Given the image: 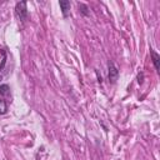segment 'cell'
<instances>
[{"instance_id":"obj_1","label":"cell","mask_w":160,"mask_h":160,"mask_svg":"<svg viewBox=\"0 0 160 160\" xmlns=\"http://www.w3.org/2000/svg\"><path fill=\"white\" fill-rule=\"evenodd\" d=\"M26 5H28L26 1H19V2H16V5H15V14H16V16H18V19H19L20 21H25V20L28 19L29 12H28Z\"/></svg>"},{"instance_id":"obj_2","label":"cell","mask_w":160,"mask_h":160,"mask_svg":"<svg viewBox=\"0 0 160 160\" xmlns=\"http://www.w3.org/2000/svg\"><path fill=\"white\" fill-rule=\"evenodd\" d=\"M108 69H109V72H108V78H109V81L111 84H115L119 79V70L118 68L115 66V64L112 61H109L108 64Z\"/></svg>"},{"instance_id":"obj_3","label":"cell","mask_w":160,"mask_h":160,"mask_svg":"<svg viewBox=\"0 0 160 160\" xmlns=\"http://www.w3.org/2000/svg\"><path fill=\"white\" fill-rule=\"evenodd\" d=\"M59 5H60L61 12H62V16H64V18H68V16L70 15V8H71L70 1H68V0H61V1H59Z\"/></svg>"},{"instance_id":"obj_4","label":"cell","mask_w":160,"mask_h":160,"mask_svg":"<svg viewBox=\"0 0 160 160\" xmlns=\"http://www.w3.org/2000/svg\"><path fill=\"white\" fill-rule=\"evenodd\" d=\"M150 55H151V60H152V64H154L155 70L156 71H160V56H159V54L154 49H150Z\"/></svg>"},{"instance_id":"obj_5","label":"cell","mask_w":160,"mask_h":160,"mask_svg":"<svg viewBox=\"0 0 160 160\" xmlns=\"http://www.w3.org/2000/svg\"><path fill=\"white\" fill-rule=\"evenodd\" d=\"M78 6H79V9H80V11H81V14H82L84 16H88V15L90 14L88 5H85V4H82V2H78Z\"/></svg>"},{"instance_id":"obj_6","label":"cell","mask_w":160,"mask_h":160,"mask_svg":"<svg viewBox=\"0 0 160 160\" xmlns=\"http://www.w3.org/2000/svg\"><path fill=\"white\" fill-rule=\"evenodd\" d=\"M10 94V88H9V85L8 84H2V85H0V95H2V96H8Z\"/></svg>"},{"instance_id":"obj_7","label":"cell","mask_w":160,"mask_h":160,"mask_svg":"<svg viewBox=\"0 0 160 160\" xmlns=\"http://www.w3.org/2000/svg\"><path fill=\"white\" fill-rule=\"evenodd\" d=\"M6 112H8V102L4 99H1L0 100V115H4Z\"/></svg>"},{"instance_id":"obj_8","label":"cell","mask_w":160,"mask_h":160,"mask_svg":"<svg viewBox=\"0 0 160 160\" xmlns=\"http://www.w3.org/2000/svg\"><path fill=\"white\" fill-rule=\"evenodd\" d=\"M142 81H144V74L140 72V74L138 75V82H139V84H142Z\"/></svg>"},{"instance_id":"obj_9","label":"cell","mask_w":160,"mask_h":160,"mask_svg":"<svg viewBox=\"0 0 160 160\" xmlns=\"http://www.w3.org/2000/svg\"><path fill=\"white\" fill-rule=\"evenodd\" d=\"M1 80H2V75L0 74V81H1Z\"/></svg>"}]
</instances>
